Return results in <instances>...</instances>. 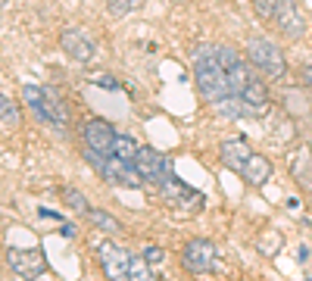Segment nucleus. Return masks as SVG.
I'll return each instance as SVG.
<instances>
[{
	"instance_id": "obj_1",
	"label": "nucleus",
	"mask_w": 312,
	"mask_h": 281,
	"mask_svg": "<svg viewBox=\"0 0 312 281\" xmlns=\"http://www.w3.org/2000/svg\"><path fill=\"white\" fill-rule=\"evenodd\" d=\"M194 78H197V88L203 94V100H209V103H218L222 97L231 94L228 75H225L222 63H218L215 50H197L194 53Z\"/></svg>"
},
{
	"instance_id": "obj_2",
	"label": "nucleus",
	"mask_w": 312,
	"mask_h": 281,
	"mask_svg": "<svg viewBox=\"0 0 312 281\" xmlns=\"http://www.w3.org/2000/svg\"><path fill=\"white\" fill-rule=\"evenodd\" d=\"M85 159L94 166L103 178H106L109 184H122V187H141V175H137V169H134V162H125V159H119L115 153H97V150H85Z\"/></svg>"
},
{
	"instance_id": "obj_3",
	"label": "nucleus",
	"mask_w": 312,
	"mask_h": 281,
	"mask_svg": "<svg viewBox=\"0 0 312 281\" xmlns=\"http://www.w3.org/2000/svg\"><path fill=\"white\" fill-rule=\"evenodd\" d=\"M247 60L256 66L262 75H269V78H284V72H287L281 47L272 44L269 38H250L247 41Z\"/></svg>"
},
{
	"instance_id": "obj_4",
	"label": "nucleus",
	"mask_w": 312,
	"mask_h": 281,
	"mask_svg": "<svg viewBox=\"0 0 312 281\" xmlns=\"http://www.w3.org/2000/svg\"><path fill=\"white\" fill-rule=\"evenodd\" d=\"M159 191H163V200L169 206H181V209H188V206H203V194L200 191H191L184 181H178L175 175H163V181H159Z\"/></svg>"
},
{
	"instance_id": "obj_5",
	"label": "nucleus",
	"mask_w": 312,
	"mask_h": 281,
	"mask_svg": "<svg viewBox=\"0 0 312 281\" xmlns=\"http://www.w3.org/2000/svg\"><path fill=\"white\" fill-rule=\"evenodd\" d=\"M215 56H218V63H222L225 75H228L231 94H240V88H244L247 81L253 78L250 69H247V63H244V56H240L234 47H215Z\"/></svg>"
},
{
	"instance_id": "obj_6",
	"label": "nucleus",
	"mask_w": 312,
	"mask_h": 281,
	"mask_svg": "<svg viewBox=\"0 0 312 281\" xmlns=\"http://www.w3.org/2000/svg\"><path fill=\"white\" fill-rule=\"evenodd\" d=\"M181 263L188 272H209V269L215 266V247L206 238H194L184 244V253H181Z\"/></svg>"
},
{
	"instance_id": "obj_7",
	"label": "nucleus",
	"mask_w": 312,
	"mask_h": 281,
	"mask_svg": "<svg viewBox=\"0 0 312 281\" xmlns=\"http://www.w3.org/2000/svg\"><path fill=\"white\" fill-rule=\"evenodd\" d=\"M6 266L13 269L16 275H22V278H34V275H44V272H47V260H44L41 250H19V247H9V250H6Z\"/></svg>"
},
{
	"instance_id": "obj_8",
	"label": "nucleus",
	"mask_w": 312,
	"mask_h": 281,
	"mask_svg": "<svg viewBox=\"0 0 312 281\" xmlns=\"http://www.w3.org/2000/svg\"><path fill=\"white\" fill-rule=\"evenodd\" d=\"M272 22L281 28V34H287V38H294V41L306 34V19H303V13H300V6L294 0H278Z\"/></svg>"
},
{
	"instance_id": "obj_9",
	"label": "nucleus",
	"mask_w": 312,
	"mask_h": 281,
	"mask_svg": "<svg viewBox=\"0 0 312 281\" xmlns=\"http://www.w3.org/2000/svg\"><path fill=\"white\" fill-rule=\"evenodd\" d=\"M128 263H131V253L122 247V244H100V269L106 278H128Z\"/></svg>"
},
{
	"instance_id": "obj_10",
	"label": "nucleus",
	"mask_w": 312,
	"mask_h": 281,
	"mask_svg": "<svg viewBox=\"0 0 312 281\" xmlns=\"http://www.w3.org/2000/svg\"><path fill=\"white\" fill-rule=\"evenodd\" d=\"M60 44H63V50L72 56V60H78V63H91L94 53H97L94 41H91L88 31H82V28H66L60 34Z\"/></svg>"
},
{
	"instance_id": "obj_11",
	"label": "nucleus",
	"mask_w": 312,
	"mask_h": 281,
	"mask_svg": "<svg viewBox=\"0 0 312 281\" xmlns=\"http://www.w3.org/2000/svg\"><path fill=\"white\" fill-rule=\"evenodd\" d=\"M134 169H137V175H141L144 181H163V175H166V169H169V159L163 156V153H156L153 147H141L137 150V156H134Z\"/></svg>"
},
{
	"instance_id": "obj_12",
	"label": "nucleus",
	"mask_w": 312,
	"mask_h": 281,
	"mask_svg": "<svg viewBox=\"0 0 312 281\" xmlns=\"http://www.w3.org/2000/svg\"><path fill=\"white\" fill-rule=\"evenodd\" d=\"M112 140H115V132L106 119H88L85 122V144L97 153H112Z\"/></svg>"
},
{
	"instance_id": "obj_13",
	"label": "nucleus",
	"mask_w": 312,
	"mask_h": 281,
	"mask_svg": "<svg viewBox=\"0 0 312 281\" xmlns=\"http://www.w3.org/2000/svg\"><path fill=\"white\" fill-rule=\"evenodd\" d=\"M250 144L244 138H225L222 144H218V159H222V166L231 169V172H240L244 169V162L250 159Z\"/></svg>"
},
{
	"instance_id": "obj_14",
	"label": "nucleus",
	"mask_w": 312,
	"mask_h": 281,
	"mask_svg": "<svg viewBox=\"0 0 312 281\" xmlns=\"http://www.w3.org/2000/svg\"><path fill=\"white\" fill-rule=\"evenodd\" d=\"M240 100H244L247 116H262L269 110V88H265L259 78H250L247 85L240 88Z\"/></svg>"
},
{
	"instance_id": "obj_15",
	"label": "nucleus",
	"mask_w": 312,
	"mask_h": 281,
	"mask_svg": "<svg viewBox=\"0 0 312 281\" xmlns=\"http://www.w3.org/2000/svg\"><path fill=\"white\" fill-rule=\"evenodd\" d=\"M240 175H244V181H247L250 187H262L265 181L272 178V159L262 156V153H250V159L244 162Z\"/></svg>"
},
{
	"instance_id": "obj_16",
	"label": "nucleus",
	"mask_w": 312,
	"mask_h": 281,
	"mask_svg": "<svg viewBox=\"0 0 312 281\" xmlns=\"http://www.w3.org/2000/svg\"><path fill=\"white\" fill-rule=\"evenodd\" d=\"M44 122H50L53 128H66V122H69L66 103L56 88H44Z\"/></svg>"
},
{
	"instance_id": "obj_17",
	"label": "nucleus",
	"mask_w": 312,
	"mask_h": 281,
	"mask_svg": "<svg viewBox=\"0 0 312 281\" xmlns=\"http://www.w3.org/2000/svg\"><path fill=\"white\" fill-rule=\"evenodd\" d=\"M291 175L300 184H309L312 181V150L309 147H300L297 156L291 159Z\"/></svg>"
},
{
	"instance_id": "obj_18",
	"label": "nucleus",
	"mask_w": 312,
	"mask_h": 281,
	"mask_svg": "<svg viewBox=\"0 0 312 281\" xmlns=\"http://www.w3.org/2000/svg\"><path fill=\"white\" fill-rule=\"evenodd\" d=\"M137 150H141V144H137V140H134L131 135H115V140H112V153L119 156V159H125V162H134Z\"/></svg>"
},
{
	"instance_id": "obj_19",
	"label": "nucleus",
	"mask_w": 312,
	"mask_h": 281,
	"mask_svg": "<svg viewBox=\"0 0 312 281\" xmlns=\"http://www.w3.org/2000/svg\"><path fill=\"white\" fill-rule=\"evenodd\" d=\"M88 222H91L97 231H103V234H115V231L122 228L119 219L109 216V213H103V209H88Z\"/></svg>"
},
{
	"instance_id": "obj_20",
	"label": "nucleus",
	"mask_w": 312,
	"mask_h": 281,
	"mask_svg": "<svg viewBox=\"0 0 312 281\" xmlns=\"http://www.w3.org/2000/svg\"><path fill=\"white\" fill-rule=\"evenodd\" d=\"M19 122H22V116L16 110V103L6 100L3 94H0V125H3V128H19Z\"/></svg>"
},
{
	"instance_id": "obj_21",
	"label": "nucleus",
	"mask_w": 312,
	"mask_h": 281,
	"mask_svg": "<svg viewBox=\"0 0 312 281\" xmlns=\"http://www.w3.org/2000/svg\"><path fill=\"white\" fill-rule=\"evenodd\" d=\"M22 97H25L28 110L38 116V119H44V88H34V85H25L22 88Z\"/></svg>"
},
{
	"instance_id": "obj_22",
	"label": "nucleus",
	"mask_w": 312,
	"mask_h": 281,
	"mask_svg": "<svg viewBox=\"0 0 312 281\" xmlns=\"http://www.w3.org/2000/svg\"><path fill=\"white\" fill-rule=\"evenodd\" d=\"M63 203L69 209H75V213H85L88 209V197L78 191V187H63Z\"/></svg>"
},
{
	"instance_id": "obj_23",
	"label": "nucleus",
	"mask_w": 312,
	"mask_h": 281,
	"mask_svg": "<svg viewBox=\"0 0 312 281\" xmlns=\"http://www.w3.org/2000/svg\"><path fill=\"white\" fill-rule=\"evenodd\" d=\"M144 0H106V13L109 16H125L131 13V9H137Z\"/></svg>"
},
{
	"instance_id": "obj_24",
	"label": "nucleus",
	"mask_w": 312,
	"mask_h": 281,
	"mask_svg": "<svg viewBox=\"0 0 312 281\" xmlns=\"http://www.w3.org/2000/svg\"><path fill=\"white\" fill-rule=\"evenodd\" d=\"M278 244H281V234H278V231H269V234L259 241V250H262L265 256H275V253H278Z\"/></svg>"
},
{
	"instance_id": "obj_25",
	"label": "nucleus",
	"mask_w": 312,
	"mask_h": 281,
	"mask_svg": "<svg viewBox=\"0 0 312 281\" xmlns=\"http://www.w3.org/2000/svg\"><path fill=\"white\" fill-rule=\"evenodd\" d=\"M128 278H150V266H147L144 256H141V260H134V256H131V263H128Z\"/></svg>"
},
{
	"instance_id": "obj_26",
	"label": "nucleus",
	"mask_w": 312,
	"mask_h": 281,
	"mask_svg": "<svg viewBox=\"0 0 312 281\" xmlns=\"http://www.w3.org/2000/svg\"><path fill=\"white\" fill-rule=\"evenodd\" d=\"M275 6H278V0H253V9H256L262 19H272L275 16Z\"/></svg>"
},
{
	"instance_id": "obj_27",
	"label": "nucleus",
	"mask_w": 312,
	"mask_h": 281,
	"mask_svg": "<svg viewBox=\"0 0 312 281\" xmlns=\"http://www.w3.org/2000/svg\"><path fill=\"white\" fill-rule=\"evenodd\" d=\"M144 260H147L150 269H156L159 263L166 260V253H163V247H147V250H144Z\"/></svg>"
},
{
	"instance_id": "obj_28",
	"label": "nucleus",
	"mask_w": 312,
	"mask_h": 281,
	"mask_svg": "<svg viewBox=\"0 0 312 281\" xmlns=\"http://www.w3.org/2000/svg\"><path fill=\"white\" fill-rule=\"evenodd\" d=\"M94 85H97V88H106V91H115V88H119V81H115L112 75H97Z\"/></svg>"
},
{
	"instance_id": "obj_29",
	"label": "nucleus",
	"mask_w": 312,
	"mask_h": 281,
	"mask_svg": "<svg viewBox=\"0 0 312 281\" xmlns=\"http://www.w3.org/2000/svg\"><path fill=\"white\" fill-rule=\"evenodd\" d=\"M60 234H66V238H75V225H72V222H63Z\"/></svg>"
},
{
	"instance_id": "obj_30",
	"label": "nucleus",
	"mask_w": 312,
	"mask_h": 281,
	"mask_svg": "<svg viewBox=\"0 0 312 281\" xmlns=\"http://www.w3.org/2000/svg\"><path fill=\"white\" fill-rule=\"evenodd\" d=\"M303 78H306V85H312V69H303Z\"/></svg>"
}]
</instances>
